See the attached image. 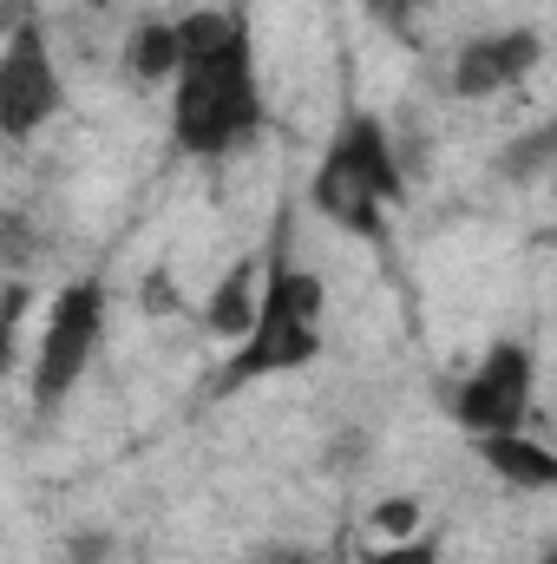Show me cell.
<instances>
[{
    "mask_svg": "<svg viewBox=\"0 0 557 564\" xmlns=\"http://www.w3.org/2000/svg\"><path fill=\"white\" fill-rule=\"evenodd\" d=\"M59 106H66V86H59V66H53V40L33 13H13L7 46H0V132L13 144H26Z\"/></svg>",
    "mask_w": 557,
    "mask_h": 564,
    "instance_id": "obj_6",
    "label": "cell"
},
{
    "mask_svg": "<svg viewBox=\"0 0 557 564\" xmlns=\"http://www.w3.org/2000/svg\"><path fill=\"white\" fill-rule=\"evenodd\" d=\"M472 453L485 459V473L512 492H557V453L545 440H532L525 426L518 433H479Z\"/></svg>",
    "mask_w": 557,
    "mask_h": 564,
    "instance_id": "obj_9",
    "label": "cell"
},
{
    "mask_svg": "<svg viewBox=\"0 0 557 564\" xmlns=\"http://www.w3.org/2000/svg\"><path fill=\"white\" fill-rule=\"evenodd\" d=\"M263 282H270V257H237V263L217 276L210 302H204V328L237 348V341L256 328V315H263Z\"/></svg>",
    "mask_w": 557,
    "mask_h": 564,
    "instance_id": "obj_8",
    "label": "cell"
},
{
    "mask_svg": "<svg viewBox=\"0 0 557 564\" xmlns=\"http://www.w3.org/2000/svg\"><path fill=\"white\" fill-rule=\"evenodd\" d=\"M361 564H446V552H439V539H401V545H368V558Z\"/></svg>",
    "mask_w": 557,
    "mask_h": 564,
    "instance_id": "obj_14",
    "label": "cell"
},
{
    "mask_svg": "<svg viewBox=\"0 0 557 564\" xmlns=\"http://www.w3.org/2000/svg\"><path fill=\"white\" fill-rule=\"evenodd\" d=\"M321 322H328V289L315 270L288 263V250H270V282H263V315L256 328L230 348L223 375L210 394H243L256 381H276V375H295L321 355Z\"/></svg>",
    "mask_w": 557,
    "mask_h": 564,
    "instance_id": "obj_3",
    "label": "cell"
},
{
    "mask_svg": "<svg viewBox=\"0 0 557 564\" xmlns=\"http://www.w3.org/2000/svg\"><path fill=\"white\" fill-rule=\"evenodd\" d=\"M401 197H407V158L387 132V119L348 106L308 171V204L348 237H381V224Z\"/></svg>",
    "mask_w": 557,
    "mask_h": 564,
    "instance_id": "obj_2",
    "label": "cell"
},
{
    "mask_svg": "<svg viewBox=\"0 0 557 564\" xmlns=\"http://www.w3.org/2000/svg\"><path fill=\"white\" fill-rule=\"evenodd\" d=\"M139 308H144V315H177V308H184V295H177V282H171L164 270H157V276H144Z\"/></svg>",
    "mask_w": 557,
    "mask_h": 564,
    "instance_id": "obj_16",
    "label": "cell"
},
{
    "mask_svg": "<svg viewBox=\"0 0 557 564\" xmlns=\"http://www.w3.org/2000/svg\"><path fill=\"white\" fill-rule=\"evenodd\" d=\"M177 73H184V26H177V13H144L125 33V79L157 93V86H177Z\"/></svg>",
    "mask_w": 557,
    "mask_h": 564,
    "instance_id": "obj_10",
    "label": "cell"
},
{
    "mask_svg": "<svg viewBox=\"0 0 557 564\" xmlns=\"http://www.w3.org/2000/svg\"><path fill=\"white\" fill-rule=\"evenodd\" d=\"M532 394H538V355H532V341L505 335V341H492L452 381L446 408H452V421L479 440V433H518V426L532 421Z\"/></svg>",
    "mask_w": 557,
    "mask_h": 564,
    "instance_id": "obj_5",
    "label": "cell"
},
{
    "mask_svg": "<svg viewBox=\"0 0 557 564\" xmlns=\"http://www.w3.org/2000/svg\"><path fill=\"white\" fill-rule=\"evenodd\" d=\"M368 532H374L381 545L419 539V506H414V499H387V506H374V512H368Z\"/></svg>",
    "mask_w": 557,
    "mask_h": 564,
    "instance_id": "obj_13",
    "label": "cell"
},
{
    "mask_svg": "<svg viewBox=\"0 0 557 564\" xmlns=\"http://www.w3.org/2000/svg\"><path fill=\"white\" fill-rule=\"evenodd\" d=\"M59 564H112V532H73Z\"/></svg>",
    "mask_w": 557,
    "mask_h": 564,
    "instance_id": "obj_15",
    "label": "cell"
},
{
    "mask_svg": "<svg viewBox=\"0 0 557 564\" xmlns=\"http://www.w3.org/2000/svg\"><path fill=\"white\" fill-rule=\"evenodd\" d=\"M86 7H92V13H106V7H112V0H86Z\"/></svg>",
    "mask_w": 557,
    "mask_h": 564,
    "instance_id": "obj_18",
    "label": "cell"
},
{
    "mask_svg": "<svg viewBox=\"0 0 557 564\" xmlns=\"http://www.w3.org/2000/svg\"><path fill=\"white\" fill-rule=\"evenodd\" d=\"M551 191H557V164H551Z\"/></svg>",
    "mask_w": 557,
    "mask_h": 564,
    "instance_id": "obj_20",
    "label": "cell"
},
{
    "mask_svg": "<svg viewBox=\"0 0 557 564\" xmlns=\"http://www.w3.org/2000/svg\"><path fill=\"white\" fill-rule=\"evenodd\" d=\"M538 564H557V552H545V558H538Z\"/></svg>",
    "mask_w": 557,
    "mask_h": 564,
    "instance_id": "obj_19",
    "label": "cell"
},
{
    "mask_svg": "<svg viewBox=\"0 0 557 564\" xmlns=\"http://www.w3.org/2000/svg\"><path fill=\"white\" fill-rule=\"evenodd\" d=\"M368 13H374L381 33H394L401 46H419V40H426V13H433V0H368Z\"/></svg>",
    "mask_w": 557,
    "mask_h": 564,
    "instance_id": "obj_12",
    "label": "cell"
},
{
    "mask_svg": "<svg viewBox=\"0 0 557 564\" xmlns=\"http://www.w3.org/2000/svg\"><path fill=\"white\" fill-rule=\"evenodd\" d=\"M551 164H557V112L545 119V126H532L525 139H512V144H505L492 171H499L505 184H532V177H545Z\"/></svg>",
    "mask_w": 557,
    "mask_h": 564,
    "instance_id": "obj_11",
    "label": "cell"
},
{
    "mask_svg": "<svg viewBox=\"0 0 557 564\" xmlns=\"http://www.w3.org/2000/svg\"><path fill=\"white\" fill-rule=\"evenodd\" d=\"M184 26V73L171 86V139L184 158L223 164L263 139V79H256V33L243 7H190Z\"/></svg>",
    "mask_w": 557,
    "mask_h": 564,
    "instance_id": "obj_1",
    "label": "cell"
},
{
    "mask_svg": "<svg viewBox=\"0 0 557 564\" xmlns=\"http://www.w3.org/2000/svg\"><path fill=\"white\" fill-rule=\"evenodd\" d=\"M250 564H321L308 545H288V539H276V545H256L250 552Z\"/></svg>",
    "mask_w": 557,
    "mask_h": 564,
    "instance_id": "obj_17",
    "label": "cell"
},
{
    "mask_svg": "<svg viewBox=\"0 0 557 564\" xmlns=\"http://www.w3.org/2000/svg\"><path fill=\"white\" fill-rule=\"evenodd\" d=\"M545 59V33L538 26H485L472 40H459L452 66H446V93L466 106H485L512 86H525Z\"/></svg>",
    "mask_w": 557,
    "mask_h": 564,
    "instance_id": "obj_7",
    "label": "cell"
},
{
    "mask_svg": "<svg viewBox=\"0 0 557 564\" xmlns=\"http://www.w3.org/2000/svg\"><path fill=\"white\" fill-rule=\"evenodd\" d=\"M335 564H361V558H335Z\"/></svg>",
    "mask_w": 557,
    "mask_h": 564,
    "instance_id": "obj_21",
    "label": "cell"
},
{
    "mask_svg": "<svg viewBox=\"0 0 557 564\" xmlns=\"http://www.w3.org/2000/svg\"><path fill=\"white\" fill-rule=\"evenodd\" d=\"M99 335H106V282L92 276L66 282L46 302V322H40V341H33V368H26L33 414H59L66 408V394L86 381V368L99 355Z\"/></svg>",
    "mask_w": 557,
    "mask_h": 564,
    "instance_id": "obj_4",
    "label": "cell"
}]
</instances>
